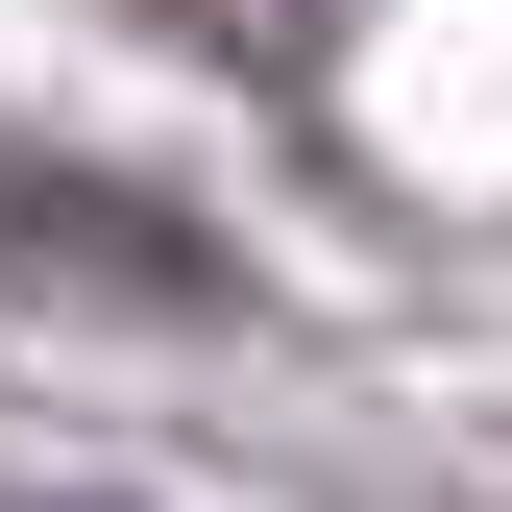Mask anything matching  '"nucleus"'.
Listing matches in <instances>:
<instances>
[{
    "instance_id": "1",
    "label": "nucleus",
    "mask_w": 512,
    "mask_h": 512,
    "mask_svg": "<svg viewBox=\"0 0 512 512\" xmlns=\"http://www.w3.org/2000/svg\"><path fill=\"white\" fill-rule=\"evenodd\" d=\"M0 269H25V293H74V317H220V293H244L196 196L74 171V147H0Z\"/></svg>"
}]
</instances>
